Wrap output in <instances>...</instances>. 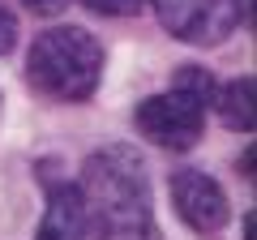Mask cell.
<instances>
[{
    "label": "cell",
    "mask_w": 257,
    "mask_h": 240,
    "mask_svg": "<svg viewBox=\"0 0 257 240\" xmlns=\"http://www.w3.org/2000/svg\"><path fill=\"white\" fill-rule=\"evenodd\" d=\"M86 227L94 240H159L150 176L133 146H103L82 167Z\"/></svg>",
    "instance_id": "1"
},
{
    "label": "cell",
    "mask_w": 257,
    "mask_h": 240,
    "mask_svg": "<svg viewBox=\"0 0 257 240\" xmlns=\"http://www.w3.org/2000/svg\"><path fill=\"white\" fill-rule=\"evenodd\" d=\"M103 77V47L82 26H52L30 43L26 82L56 103H86Z\"/></svg>",
    "instance_id": "2"
},
{
    "label": "cell",
    "mask_w": 257,
    "mask_h": 240,
    "mask_svg": "<svg viewBox=\"0 0 257 240\" xmlns=\"http://www.w3.org/2000/svg\"><path fill=\"white\" fill-rule=\"evenodd\" d=\"M133 125L146 142L163 150H193L202 142V125H206V107L184 90H167V94H150L138 103Z\"/></svg>",
    "instance_id": "3"
},
{
    "label": "cell",
    "mask_w": 257,
    "mask_h": 240,
    "mask_svg": "<svg viewBox=\"0 0 257 240\" xmlns=\"http://www.w3.org/2000/svg\"><path fill=\"white\" fill-rule=\"evenodd\" d=\"M163 30L193 47H219L240 26L236 0H150Z\"/></svg>",
    "instance_id": "4"
},
{
    "label": "cell",
    "mask_w": 257,
    "mask_h": 240,
    "mask_svg": "<svg viewBox=\"0 0 257 240\" xmlns=\"http://www.w3.org/2000/svg\"><path fill=\"white\" fill-rule=\"evenodd\" d=\"M172 202H176V214L189 223L197 236H214V231L227 227L231 219V206H227V193L219 189V180L197 167H180L172 176Z\"/></svg>",
    "instance_id": "5"
},
{
    "label": "cell",
    "mask_w": 257,
    "mask_h": 240,
    "mask_svg": "<svg viewBox=\"0 0 257 240\" xmlns=\"http://www.w3.org/2000/svg\"><path fill=\"white\" fill-rule=\"evenodd\" d=\"M86 202L82 189L69 180H47V206L35 240H86Z\"/></svg>",
    "instance_id": "6"
},
{
    "label": "cell",
    "mask_w": 257,
    "mask_h": 240,
    "mask_svg": "<svg viewBox=\"0 0 257 240\" xmlns=\"http://www.w3.org/2000/svg\"><path fill=\"white\" fill-rule=\"evenodd\" d=\"M214 107H219L227 129L248 133L253 129V77H236L227 86H214Z\"/></svg>",
    "instance_id": "7"
},
{
    "label": "cell",
    "mask_w": 257,
    "mask_h": 240,
    "mask_svg": "<svg viewBox=\"0 0 257 240\" xmlns=\"http://www.w3.org/2000/svg\"><path fill=\"white\" fill-rule=\"evenodd\" d=\"M172 86H176V90H184V94H193L202 107H210V103H214V77L206 73L202 65H184L180 73H176Z\"/></svg>",
    "instance_id": "8"
},
{
    "label": "cell",
    "mask_w": 257,
    "mask_h": 240,
    "mask_svg": "<svg viewBox=\"0 0 257 240\" xmlns=\"http://www.w3.org/2000/svg\"><path fill=\"white\" fill-rule=\"evenodd\" d=\"M86 9L94 13H107V18H128V13H138L146 0H82Z\"/></svg>",
    "instance_id": "9"
},
{
    "label": "cell",
    "mask_w": 257,
    "mask_h": 240,
    "mask_svg": "<svg viewBox=\"0 0 257 240\" xmlns=\"http://www.w3.org/2000/svg\"><path fill=\"white\" fill-rule=\"evenodd\" d=\"M13 43H18V18H13V9L0 0V56H9Z\"/></svg>",
    "instance_id": "10"
},
{
    "label": "cell",
    "mask_w": 257,
    "mask_h": 240,
    "mask_svg": "<svg viewBox=\"0 0 257 240\" xmlns=\"http://www.w3.org/2000/svg\"><path fill=\"white\" fill-rule=\"evenodd\" d=\"M26 5H30L35 13H60L64 5H69V0H26Z\"/></svg>",
    "instance_id": "11"
}]
</instances>
